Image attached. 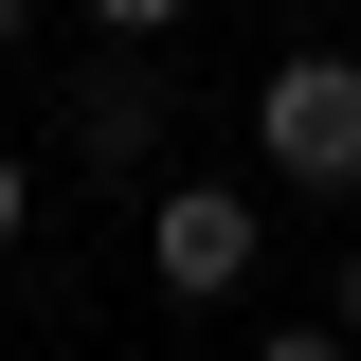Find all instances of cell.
Listing matches in <instances>:
<instances>
[{"label": "cell", "mask_w": 361, "mask_h": 361, "mask_svg": "<svg viewBox=\"0 0 361 361\" xmlns=\"http://www.w3.org/2000/svg\"><path fill=\"white\" fill-rule=\"evenodd\" d=\"M253 163L289 180V199H361V54H271L253 73Z\"/></svg>", "instance_id": "cell-1"}, {"label": "cell", "mask_w": 361, "mask_h": 361, "mask_svg": "<svg viewBox=\"0 0 361 361\" xmlns=\"http://www.w3.org/2000/svg\"><path fill=\"white\" fill-rule=\"evenodd\" d=\"M145 289L163 307H235L253 289V180H163L145 199Z\"/></svg>", "instance_id": "cell-2"}, {"label": "cell", "mask_w": 361, "mask_h": 361, "mask_svg": "<svg viewBox=\"0 0 361 361\" xmlns=\"http://www.w3.org/2000/svg\"><path fill=\"white\" fill-rule=\"evenodd\" d=\"M163 127H180L163 73H90V90H73V163H90V180H163Z\"/></svg>", "instance_id": "cell-3"}, {"label": "cell", "mask_w": 361, "mask_h": 361, "mask_svg": "<svg viewBox=\"0 0 361 361\" xmlns=\"http://www.w3.org/2000/svg\"><path fill=\"white\" fill-rule=\"evenodd\" d=\"M90 37H180V0H90Z\"/></svg>", "instance_id": "cell-4"}, {"label": "cell", "mask_w": 361, "mask_h": 361, "mask_svg": "<svg viewBox=\"0 0 361 361\" xmlns=\"http://www.w3.org/2000/svg\"><path fill=\"white\" fill-rule=\"evenodd\" d=\"M18 235H37V163L0 145V253H18Z\"/></svg>", "instance_id": "cell-5"}, {"label": "cell", "mask_w": 361, "mask_h": 361, "mask_svg": "<svg viewBox=\"0 0 361 361\" xmlns=\"http://www.w3.org/2000/svg\"><path fill=\"white\" fill-rule=\"evenodd\" d=\"M325 325H343V343H361V235H343V253H325Z\"/></svg>", "instance_id": "cell-6"}, {"label": "cell", "mask_w": 361, "mask_h": 361, "mask_svg": "<svg viewBox=\"0 0 361 361\" xmlns=\"http://www.w3.org/2000/svg\"><path fill=\"white\" fill-rule=\"evenodd\" d=\"M253 361H343V325H271V343H253Z\"/></svg>", "instance_id": "cell-7"}, {"label": "cell", "mask_w": 361, "mask_h": 361, "mask_svg": "<svg viewBox=\"0 0 361 361\" xmlns=\"http://www.w3.org/2000/svg\"><path fill=\"white\" fill-rule=\"evenodd\" d=\"M18 37H37V0H0V54H18Z\"/></svg>", "instance_id": "cell-8"}]
</instances>
